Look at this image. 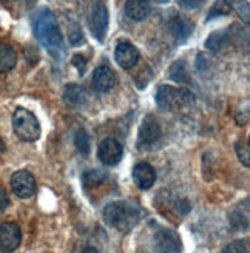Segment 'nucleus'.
<instances>
[{
    "mask_svg": "<svg viewBox=\"0 0 250 253\" xmlns=\"http://www.w3.org/2000/svg\"><path fill=\"white\" fill-rule=\"evenodd\" d=\"M11 188L16 196L28 199L36 193V179L27 170H19L11 176Z\"/></svg>",
    "mask_w": 250,
    "mask_h": 253,
    "instance_id": "6e6552de",
    "label": "nucleus"
},
{
    "mask_svg": "<svg viewBox=\"0 0 250 253\" xmlns=\"http://www.w3.org/2000/svg\"><path fill=\"white\" fill-rule=\"evenodd\" d=\"M235 150H236V156H238L240 162L243 164L244 167H250V148H249V144L244 142V141H238L235 145Z\"/></svg>",
    "mask_w": 250,
    "mask_h": 253,
    "instance_id": "4be33fe9",
    "label": "nucleus"
},
{
    "mask_svg": "<svg viewBox=\"0 0 250 253\" xmlns=\"http://www.w3.org/2000/svg\"><path fill=\"white\" fill-rule=\"evenodd\" d=\"M17 63L16 49L8 43H0V73H9Z\"/></svg>",
    "mask_w": 250,
    "mask_h": 253,
    "instance_id": "2eb2a0df",
    "label": "nucleus"
},
{
    "mask_svg": "<svg viewBox=\"0 0 250 253\" xmlns=\"http://www.w3.org/2000/svg\"><path fill=\"white\" fill-rule=\"evenodd\" d=\"M82 253H99V250L96 247H85Z\"/></svg>",
    "mask_w": 250,
    "mask_h": 253,
    "instance_id": "c85d7f7f",
    "label": "nucleus"
},
{
    "mask_svg": "<svg viewBox=\"0 0 250 253\" xmlns=\"http://www.w3.org/2000/svg\"><path fill=\"white\" fill-rule=\"evenodd\" d=\"M5 150H6V147H5V142H3V139L0 137V153H5Z\"/></svg>",
    "mask_w": 250,
    "mask_h": 253,
    "instance_id": "c756f323",
    "label": "nucleus"
},
{
    "mask_svg": "<svg viewBox=\"0 0 250 253\" xmlns=\"http://www.w3.org/2000/svg\"><path fill=\"white\" fill-rule=\"evenodd\" d=\"M139 2H148V0H139Z\"/></svg>",
    "mask_w": 250,
    "mask_h": 253,
    "instance_id": "2f4dec72",
    "label": "nucleus"
},
{
    "mask_svg": "<svg viewBox=\"0 0 250 253\" xmlns=\"http://www.w3.org/2000/svg\"><path fill=\"white\" fill-rule=\"evenodd\" d=\"M230 11V8L227 6V3L226 2H216L215 3V6L210 9V14H208V19H213V17H216V16H221V14H227V12Z\"/></svg>",
    "mask_w": 250,
    "mask_h": 253,
    "instance_id": "393cba45",
    "label": "nucleus"
},
{
    "mask_svg": "<svg viewBox=\"0 0 250 253\" xmlns=\"http://www.w3.org/2000/svg\"><path fill=\"white\" fill-rule=\"evenodd\" d=\"M230 222L235 230H247L249 229V213L244 211V214H241V206H238L235 209V211L230 214Z\"/></svg>",
    "mask_w": 250,
    "mask_h": 253,
    "instance_id": "6ab92c4d",
    "label": "nucleus"
},
{
    "mask_svg": "<svg viewBox=\"0 0 250 253\" xmlns=\"http://www.w3.org/2000/svg\"><path fill=\"white\" fill-rule=\"evenodd\" d=\"M221 253H247V244L244 241H233L224 247Z\"/></svg>",
    "mask_w": 250,
    "mask_h": 253,
    "instance_id": "b1692460",
    "label": "nucleus"
},
{
    "mask_svg": "<svg viewBox=\"0 0 250 253\" xmlns=\"http://www.w3.org/2000/svg\"><path fill=\"white\" fill-rule=\"evenodd\" d=\"M133 181L141 190L152 188L156 182V170L148 162H139L133 169Z\"/></svg>",
    "mask_w": 250,
    "mask_h": 253,
    "instance_id": "f8f14e48",
    "label": "nucleus"
},
{
    "mask_svg": "<svg viewBox=\"0 0 250 253\" xmlns=\"http://www.w3.org/2000/svg\"><path fill=\"white\" fill-rule=\"evenodd\" d=\"M73 65L78 68V71H79V73H83V71H85V68H86V59H85V57H82L81 54L74 56V57H73Z\"/></svg>",
    "mask_w": 250,
    "mask_h": 253,
    "instance_id": "cd10ccee",
    "label": "nucleus"
},
{
    "mask_svg": "<svg viewBox=\"0 0 250 253\" xmlns=\"http://www.w3.org/2000/svg\"><path fill=\"white\" fill-rule=\"evenodd\" d=\"M9 206V196L6 193L5 187L0 185V211H5Z\"/></svg>",
    "mask_w": 250,
    "mask_h": 253,
    "instance_id": "bb28decb",
    "label": "nucleus"
},
{
    "mask_svg": "<svg viewBox=\"0 0 250 253\" xmlns=\"http://www.w3.org/2000/svg\"><path fill=\"white\" fill-rule=\"evenodd\" d=\"M227 41H229V36L226 31H215L210 34V37L206 42V46L208 49H213V51H219V49H222L227 45Z\"/></svg>",
    "mask_w": 250,
    "mask_h": 253,
    "instance_id": "a211bd4d",
    "label": "nucleus"
},
{
    "mask_svg": "<svg viewBox=\"0 0 250 253\" xmlns=\"http://www.w3.org/2000/svg\"><path fill=\"white\" fill-rule=\"evenodd\" d=\"M170 30L174 34V37L179 39V42H185V39L193 31V23L190 20H187L185 17L174 16L170 22Z\"/></svg>",
    "mask_w": 250,
    "mask_h": 253,
    "instance_id": "4468645a",
    "label": "nucleus"
},
{
    "mask_svg": "<svg viewBox=\"0 0 250 253\" xmlns=\"http://www.w3.org/2000/svg\"><path fill=\"white\" fill-rule=\"evenodd\" d=\"M93 85L97 91L107 93L116 85V74L107 65L97 67L93 73Z\"/></svg>",
    "mask_w": 250,
    "mask_h": 253,
    "instance_id": "ddd939ff",
    "label": "nucleus"
},
{
    "mask_svg": "<svg viewBox=\"0 0 250 253\" xmlns=\"http://www.w3.org/2000/svg\"><path fill=\"white\" fill-rule=\"evenodd\" d=\"M74 144H76V148L81 155L88 156V153H90V137L85 130L81 128L76 131V136H74Z\"/></svg>",
    "mask_w": 250,
    "mask_h": 253,
    "instance_id": "412c9836",
    "label": "nucleus"
},
{
    "mask_svg": "<svg viewBox=\"0 0 250 253\" xmlns=\"http://www.w3.org/2000/svg\"><path fill=\"white\" fill-rule=\"evenodd\" d=\"M115 57H116V62L124 70H128V68H133L136 63L139 62V51H137V48L131 45L130 42L122 41L116 46Z\"/></svg>",
    "mask_w": 250,
    "mask_h": 253,
    "instance_id": "9b49d317",
    "label": "nucleus"
},
{
    "mask_svg": "<svg viewBox=\"0 0 250 253\" xmlns=\"http://www.w3.org/2000/svg\"><path fill=\"white\" fill-rule=\"evenodd\" d=\"M125 12H127V16L133 20H142L150 14V8L145 2L128 0V2L125 3Z\"/></svg>",
    "mask_w": 250,
    "mask_h": 253,
    "instance_id": "f3484780",
    "label": "nucleus"
},
{
    "mask_svg": "<svg viewBox=\"0 0 250 253\" xmlns=\"http://www.w3.org/2000/svg\"><path fill=\"white\" fill-rule=\"evenodd\" d=\"M195 96L184 88H174L170 85H161L156 93V104L161 110L174 111L192 104Z\"/></svg>",
    "mask_w": 250,
    "mask_h": 253,
    "instance_id": "20e7f679",
    "label": "nucleus"
},
{
    "mask_svg": "<svg viewBox=\"0 0 250 253\" xmlns=\"http://www.w3.org/2000/svg\"><path fill=\"white\" fill-rule=\"evenodd\" d=\"M22 241L20 227L16 222H3L0 225V252L11 253L14 252Z\"/></svg>",
    "mask_w": 250,
    "mask_h": 253,
    "instance_id": "1a4fd4ad",
    "label": "nucleus"
},
{
    "mask_svg": "<svg viewBox=\"0 0 250 253\" xmlns=\"http://www.w3.org/2000/svg\"><path fill=\"white\" fill-rule=\"evenodd\" d=\"M12 130L23 142H36L41 137V124L27 108H17L12 113Z\"/></svg>",
    "mask_w": 250,
    "mask_h": 253,
    "instance_id": "7ed1b4c3",
    "label": "nucleus"
},
{
    "mask_svg": "<svg viewBox=\"0 0 250 253\" xmlns=\"http://www.w3.org/2000/svg\"><path fill=\"white\" fill-rule=\"evenodd\" d=\"M161 137H162V130H161L158 121L153 119L152 116H148L144 119L141 128H139V134H137V147L144 148V150H152L158 145Z\"/></svg>",
    "mask_w": 250,
    "mask_h": 253,
    "instance_id": "423d86ee",
    "label": "nucleus"
},
{
    "mask_svg": "<svg viewBox=\"0 0 250 253\" xmlns=\"http://www.w3.org/2000/svg\"><path fill=\"white\" fill-rule=\"evenodd\" d=\"M33 31L39 41L53 57L60 59L64 56V41L57 27L54 14L49 9H41L34 14L33 19Z\"/></svg>",
    "mask_w": 250,
    "mask_h": 253,
    "instance_id": "f257e3e1",
    "label": "nucleus"
},
{
    "mask_svg": "<svg viewBox=\"0 0 250 253\" xmlns=\"http://www.w3.org/2000/svg\"><path fill=\"white\" fill-rule=\"evenodd\" d=\"M227 3V6L233 11L238 12V16L244 20V23L250 22V9H249V3L246 0H224Z\"/></svg>",
    "mask_w": 250,
    "mask_h": 253,
    "instance_id": "aec40b11",
    "label": "nucleus"
},
{
    "mask_svg": "<svg viewBox=\"0 0 250 253\" xmlns=\"http://www.w3.org/2000/svg\"><path fill=\"white\" fill-rule=\"evenodd\" d=\"M88 27L96 39L102 42L108 28V9L104 2H96L91 6L88 14Z\"/></svg>",
    "mask_w": 250,
    "mask_h": 253,
    "instance_id": "39448f33",
    "label": "nucleus"
},
{
    "mask_svg": "<svg viewBox=\"0 0 250 253\" xmlns=\"http://www.w3.org/2000/svg\"><path fill=\"white\" fill-rule=\"evenodd\" d=\"M68 37H70V43L73 46H78V45L83 43V34H82L78 23H73V28H68Z\"/></svg>",
    "mask_w": 250,
    "mask_h": 253,
    "instance_id": "5701e85b",
    "label": "nucleus"
},
{
    "mask_svg": "<svg viewBox=\"0 0 250 253\" xmlns=\"http://www.w3.org/2000/svg\"><path fill=\"white\" fill-rule=\"evenodd\" d=\"M122 153H124L122 145L116 139H111V137L104 139L97 148V156L105 166H116V164H119L122 159Z\"/></svg>",
    "mask_w": 250,
    "mask_h": 253,
    "instance_id": "9d476101",
    "label": "nucleus"
},
{
    "mask_svg": "<svg viewBox=\"0 0 250 253\" xmlns=\"http://www.w3.org/2000/svg\"><path fill=\"white\" fill-rule=\"evenodd\" d=\"M86 99L88 97H86L85 90L81 85H76V84L68 85L64 91V100L68 105H73V107H82L86 102Z\"/></svg>",
    "mask_w": 250,
    "mask_h": 253,
    "instance_id": "dca6fc26",
    "label": "nucleus"
},
{
    "mask_svg": "<svg viewBox=\"0 0 250 253\" xmlns=\"http://www.w3.org/2000/svg\"><path fill=\"white\" fill-rule=\"evenodd\" d=\"M3 2H8V0H0V3H3Z\"/></svg>",
    "mask_w": 250,
    "mask_h": 253,
    "instance_id": "7c9ffc66",
    "label": "nucleus"
},
{
    "mask_svg": "<svg viewBox=\"0 0 250 253\" xmlns=\"http://www.w3.org/2000/svg\"><path fill=\"white\" fill-rule=\"evenodd\" d=\"M206 0H179V5L185 9H198L201 8Z\"/></svg>",
    "mask_w": 250,
    "mask_h": 253,
    "instance_id": "a878e982",
    "label": "nucleus"
},
{
    "mask_svg": "<svg viewBox=\"0 0 250 253\" xmlns=\"http://www.w3.org/2000/svg\"><path fill=\"white\" fill-rule=\"evenodd\" d=\"M152 247L156 253H181L182 250V244L178 235L167 229L156 232L152 239Z\"/></svg>",
    "mask_w": 250,
    "mask_h": 253,
    "instance_id": "0eeeda50",
    "label": "nucleus"
},
{
    "mask_svg": "<svg viewBox=\"0 0 250 253\" xmlns=\"http://www.w3.org/2000/svg\"><path fill=\"white\" fill-rule=\"evenodd\" d=\"M141 213L130 201L110 202L104 209V219L108 225L119 232H130L139 222Z\"/></svg>",
    "mask_w": 250,
    "mask_h": 253,
    "instance_id": "f03ea898",
    "label": "nucleus"
}]
</instances>
